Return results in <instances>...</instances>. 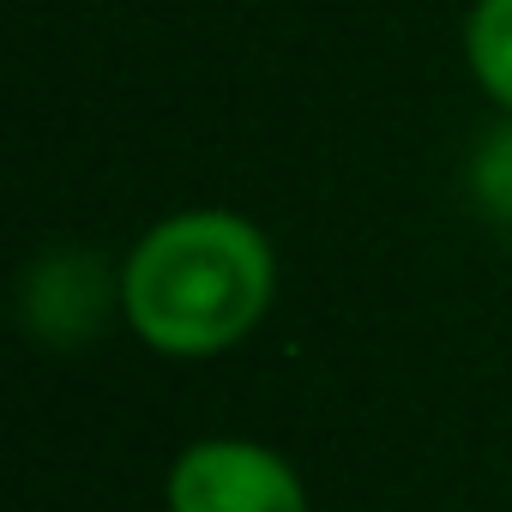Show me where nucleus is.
I'll list each match as a JSON object with an SVG mask.
<instances>
[{"label":"nucleus","instance_id":"3","mask_svg":"<svg viewBox=\"0 0 512 512\" xmlns=\"http://www.w3.org/2000/svg\"><path fill=\"white\" fill-rule=\"evenodd\" d=\"M464 67L482 85V97H494V109L512 115V0H470Z\"/></svg>","mask_w":512,"mask_h":512},{"label":"nucleus","instance_id":"2","mask_svg":"<svg viewBox=\"0 0 512 512\" xmlns=\"http://www.w3.org/2000/svg\"><path fill=\"white\" fill-rule=\"evenodd\" d=\"M163 506L169 512H308V488L278 446L247 434H205L175 452Z\"/></svg>","mask_w":512,"mask_h":512},{"label":"nucleus","instance_id":"1","mask_svg":"<svg viewBox=\"0 0 512 512\" xmlns=\"http://www.w3.org/2000/svg\"><path fill=\"white\" fill-rule=\"evenodd\" d=\"M272 296L278 253L266 229L223 205H193L151 223L115 278L133 338L175 362H211L247 344L272 314Z\"/></svg>","mask_w":512,"mask_h":512},{"label":"nucleus","instance_id":"4","mask_svg":"<svg viewBox=\"0 0 512 512\" xmlns=\"http://www.w3.org/2000/svg\"><path fill=\"white\" fill-rule=\"evenodd\" d=\"M476 193H482V205L494 211V217H506L512 223V115H506V127L482 145V157H476Z\"/></svg>","mask_w":512,"mask_h":512}]
</instances>
